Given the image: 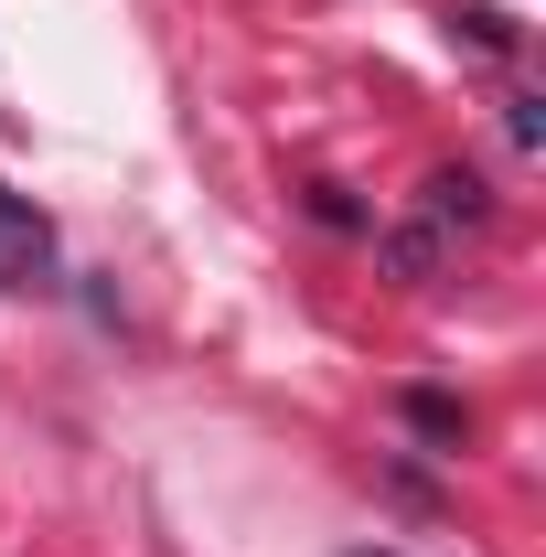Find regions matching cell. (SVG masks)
Listing matches in <instances>:
<instances>
[{"label":"cell","mask_w":546,"mask_h":557,"mask_svg":"<svg viewBox=\"0 0 546 557\" xmlns=\"http://www.w3.org/2000/svg\"><path fill=\"white\" fill-rule=\"evenodd\" d=\"M44 269H54V225H44V214L0 183V278H11V289H33Z\"/></svg>","instance_id":"2"},{"label":"cell","mask_w":546,"mask_h":557,"mask_svg":"<svg viewBox=\"0 0 546 557\" xmlns=\"http://www.w3.org/2000/svg\"><path fill=\"white\" fill-rule=\"evenodd\" d=\"M408 429H418V440H461L472 418L450 408V397H429V386H418V397H408Z\"/></svg>","instance_id":"3"},{"label":"cell","mask_w":546,"mask_h":557,"mask_svg":"<svg viewBox=\"0 0 546 557\" xmlns=\"http://www.w3.org/2000/svg\"><path fill=\"white\" fill-rule=\"evenodd\" d=\"M461 33H472L482 54H504V44H514V22H504V11H461Z\"/></svg>","instance_id":"4"},{"label":"cell","mask_w":546,"mask_h":557,"mask_svg":"<svg viewBox=\"0 0 546 557\" xmlns=\"http://www.w3.org/2000/svg\"><path fill=\"white\" fill-rule=\"evenodd\" d=\"M461 225H482V183H472V172H429V183H418V214L386 236V269H397V278H429L439 258H450Z\"/></svg>","instance_id":"1"},{"label":"cell","mask_w":546,"mask_h":557,"mask_svg":"<svg viewBox=\"0 0 546 557\" xmlns=\"http://www.w3.org/2000/svg\"><path fill=\"white\" fill-rule=\"evenodd\" d=\"M353 557H386V547H353Z\"/></svg>","instance_id":"5"}]
</instances>
